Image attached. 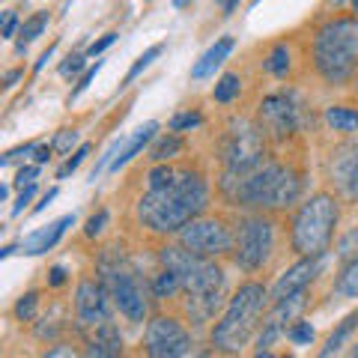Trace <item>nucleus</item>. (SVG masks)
<instances>
[{
  "label": "nucleus",
  "mask_w": 358,
  "mask_h": 358,
  "mask_svg": "<svg viewBox=\"0 0 358 358\" xmlns=\"http://www.w3.org/2000/svg\"><path fill=\"white\" fill-rule=\"evenodd\" d=\"M209 203L206 179L194 171H182L173 176L171 185L155 188L143 194L138 203V218L155 233L182 230L188 221H194Z\"/></svg>",
  "instance_id": "nucleus-1"
},
{
  "label": "nucleus",
  "mask_w": 358,
  "mask_h": 358,
  "mask_svg": "<svg viewBox=\"0 0 358 358\" xmlns=\"http://www.w3.org/2000/svg\"><path fill=\"white\" fill-rule=\"evenodd\" d=\"M221 188L236 200V206L257 209H287L301 192L299 176L281 164H260L248 176H224Z\"/></svg>",
  "instance_id": "nucleus-2"
},
{
  "label": "nucleus",
  "mask_w": 358,
  "mask_h": 358,
  "mask_svg": "<svg viewBox=\"0 0 358 358\" xmlns=\"http://www.w3.org/2000/svg\"><path fill=\"white\" fill-rule=\"evenodd\" d=\"M358 66V18H331L313 36V69L331 87L346 84Z\"/></svg>",
  "instance_id": "nucleus-3"
},
{
  "label": "nucleus",
  "mask_w": 358,
  "mask_h": 358,
  "mask_svg": "<svg viewBox=\"0 0 358 358\" xmlns=\"http://www.w3.org/2000/svg\"><path fill=\"white\" fill-rule=\"evenodd\" d=\"M263 301H266L263 284H242L239 293L230 299L221 322L212 329V343H215L221 352H239L242 346L251 341L257 322H260Z\"/></svg>",
  "instance_id": "nucleus-4"
},
{
  "label": "nucleus",
  "mask_w": 358,
  "mask_h": 358,
  "mask_svg": "<svg viewBox=\"0 0 358 358\" xmlns=\"http://www.w3.org/2000/svg\"><path fill=\"white\" fill-rule=\"evenodd\" d=\"M338 215H341V209L331 194H317L305 200L293 218V230H289L293 251H299L301 257H322L331 242Z\"/></svg>",
  "instance_id": "nucleus-5"
},
{
  "label": "nucleus",
  "mask_w": 358,
  "mask_h": 358,
  "mask_svg": "<svg viewBox=\"0 0 358 358\" xmlns=\"http://www.w3.org/2000/svg\"><path fill=\"white\" fill-rule=\"evenodd\" d=\"M162 266L171 268L179 278V284H182L188 296H218L224 287L221 266H215L209 257H200L188 248H176V245L162 248Z\"/></svg>",
  "instance_id": "nucleus-6"
},
{
  "label": "nucleus",
  "mask_w": 358,
  "mask_h": 358,
  "mask_svg": "<svg viewBox=\"0 0 358 358\" xmlns=\"http://www.w3.org/2000/svg\"><path fill=\"white\" fill-rule=\"evenodd\" d=\"M266 155V143H263V129L251 126V122H233L224 134V147H221V159L227 167V176H248L257 167L263 164Z\"/></svg>",
  "instance_id": "nucleus-7"
},
{
  "label": "nucleus",
  "mask_w": 358,
  "mask_h": 358,
  "mask_svg": "<svg viewBox=\"0 0 358 358\" xmlns=\"http://www.w3.org/2000/svg\"><path fill=\"white\" fill-rule=\"evenodd\" d=\"M102 278H105V284L110 289V299H114V305L126 313V317L131 322H143V317H147V293H143V284H141V278L138 272L122 260V257H117V260H102Z\"/></svg>",
  "instance_id": "nucleus-8"
},
{
  "label": "nucleus",
  "mask_w": 358,
  "mask_h": 358,
  "mask_svg": "<svg viewBox=\"0 0 358 358\" xmlns=\"http://www.w3.org/2000/svg\"><path fill=\"white\" fill-rule=\"evenodd\" d=\"M275 251V224L263 215H251L236 230V263L242 268H260Z\"/></svg>",
  "instance_id": "nucleus-9"
},
{
  "label": "nucleus",
  "mask_w": 358,
  "mask_h": 358,
  "mask_svg": "<svg viewBox=\"0 0 358 358\" xmlns=\"http://www.w3.org/2000/svg\"><path fill=\"white\" fill-rule=\"evenodd\" d=\"M179 242L182 248L194 251L200 257H218L224 251H230L236 239L233 233L227 230V224L218 221V218H194L188 221L182 230H179Z\"/></svg>",
  "instance_id": "nucleus-10"
},
{
  "label": "nucleus",
  "mask_w": 358,
  "mask_h": 358,
  "mask_svg": "<svg viewBox=\"0 0 358 358\" xmlns=\"http://www.w3.org/2000/svg\"><path fill=\"white\" fill-rule=\"evenodd\" d=\"M192 346L188 331L173 317H155L147 326V355L150 358H182Z\"/></svg>",
  "instance_id": "nucleus-11"
},
{
  "label": "nucleus",
  "mask_w": 358,
  "mask_h": 358,
  "mask_svg": "<svg viewBox=\"0 0 358 358\" xmlns=\"http://www.w3.org/2000/svg\"><path fill=\"white\" fill-rule=\"evenodd\" d=\"M75 322L78 329H102L108 320V289L99 281H81L75 293Z\"/></svg>",
  "instance_id": "nucleus-12"
},
{
  "label": "nucleus",
  "mask_w": 358,
  "mask_h": 358,
  "mask_svg": "<svg viewBox=\"0 0 358 358\" xmlns=\"http://www.w3.org/2000/svg\"><path fill=\"white\" fill-rule=\"evenodd\" d=\"M299 126V108L287 93H272L260 102V129L272 138L284 141L287 134H293Z\"/></svg>",
  "instance_id": "nucleus-13"
},
{
  "label": "nucleus",
  "mask_w": 358,
  "mask_h": 358,
  "mask_svg": "<svg viewBox=\"0 0 358 358\" xmlns=\"http://www.w3.org/2000/svg\"><path fill=\"white\" fill-rule=\"evenodd\" d=\"M320 268H322V257H305L301 263L289 266L272 287V301L278 305V301H284V299H293L299 293H305V287L320 275Z\"/></svg>",
  "instance_id": "nucleus-14"
},
{
  "label": "nucleus",
  "mask_w": 358,
  "mask_h": 358,
  "mask_svg": "<svg viewBox=\"0 0 358 358\" xmlns=\"http://www.w3.org/2000/svg\"><path fill=\"white\" fill-rule=\"evenodd\" d=\"M75 224V215H63L57 221H51L48 227H42L36 233H30L27 239H21V254H30V257H36V254H45V251H51L54 245L60 242V236L66 233V227H72Z\"/></svg>",
  "instance_id": "nucleus-15"
},
{
  "label": "nucleus",
  "mask_w": 358,
  "mask_h": 358,
  "mask_svg": "<svg viewBox=\"0 0 358 358\" xmlns=\"http://www.w3.org/2000/svg\"><path fill=\"white\" fill-rule=\"evenodd\" d=\"M233 48H236V39H233V36H221V39L203 54V57H200V60L192 66V78H194V81H200V78L215 75V69L230 57Z\"/></svg>",
  "instance_id": "nucleus-16"
},
{
  "label": "nucleus",
  "mask_w": 358,
  "mask_h": 358,
  "mask_svg": "<svg viewBox=\"0 0 358 358\" xmlns=\"http://www.w3.org/2000/svg\"><path fill=\"white\" fill-rule=\"evenodd\" d=\"M155 131H159V122H147V126H141L138 131L131 134V138H122L120 155H117L114 162H110L108 171H120L122 164H129V162L134 159V155H138V152H141V150H143V147H147V143L152 141V134H155Z\"/></svg>",
  "instance_id": "nucleus-17"
},
{
  "label": "nucleus",
  "mask_w": 358,
  "mask_h": 358,
  "mask_svg": "<svg viewBox=\"0 0 358 358\" xmlns=\"http://www.w3.org/2000/svg\"><path fill=\"white\" fill-rule=\"evenodd\" d=\"M355 326H358V310H355V313H350V317H346V320L341 322V326L329 334L326 346L320 350V358H331L334 352H341V350H343V343L350 341V334L355 331Z\"/></svg>",
  "instance_id": "nucleus-18"
},
{
  "label": "nucleus",
  "mask_w": 358,
  "mask_h": 358,
  "mask_svg": "<svg viewBox=\"0 0 358 358\" xmlns=\"http://www.w3.org/2000/svg\"><path fill=\"white\" fill-rule=\"evenodd\" d=\"M334 173H338V182L346 188V194L358 197V152L355 155H341Z\"/></svg>",
  "instance_id": "nucleus-19"
},
{
  "label": "nucleus",
  "mask_w": 358,
  "mask_h": 358,
  "mask_svg": "<svg viewBox=\"0 0 358 358\" xmlns=\"http://www.w3.org/2000/svg\"><path fill=\"white\" fill-rule=\"evenodd\" d=\"M326 122L334 131H358V110L343 108V105H331V108H326Z\"/></svg>",
  "instance_id": "nucleus-20"
},
{
  "label": "nucleus",
  "mask_w": 358,
  "mask_h": 358,
  "mask_svg": "<svg viewBox=\"0 0 358 358\" xmlns=\"http://www.w3.org/2000/svg\"><path fill=\"white\" fill-rule=\"evenodd\" d=\"M48 9H42V13H36V15H30L24 24H21V33H18V51H24L27 45L36 39V36H42V30L48 27Z\"/></svg>",
  "instance_id": "nucleus-21"
},
{
  "label": "nucleus",
  "mask_w": 358,
  "mask_h": 358,
  "mask_svg": "<svg viewBox=\"0 0 358 358\" xmlns=\"http://www.w3.org/2000/svg\"><path fill=\"white\" fill-rule=\"evenodd\" d=\"M263 69L268 75H275V78H284L289 72V48L284 42H278L272 51H268V57L263 60Z\"/></svg>",
  "instance_id": "nucleus-22"
},
{
  "label": "nucleus",
  "mask_w": 358,
  "mask_h": 358,
  "mask_svg": "<svg viewBox=\"0 0 358 358\" xmlns=\"http://www.w3.org/2000/svg\"><path fill=\"white\" fill-rule=\"evenodd\" d=\"M182 152V138H179L176 131H167L164 138H159V143L150 150V159L152 162H167V159H173V155Z\"/></svg>",
  "instance_id": "nucleus-23"
},
{
  "label": "nucleus",
  "mask_w": 358,
  "mask_h": 358,
  "mask_svg": "<svg viewBox=\"0 0 358 358\" xmlns=\"http://www.w3.org/2000/svg\"><path fill=\"white\" fill-rule=\"evenodd\" d=\"M239 87H242V81H239V75L236 72H227V75H221V81L215 84V102H221V105H227V102H233V99L239 96Z\"/></svg>",
  "instance_id": "nucleus-24"
},
{
  "label": "nucleus",
  "mask_w": 358,
  "mask_h": 358,
  "mask_svg": "<svg viewBox=\"0 0 358 358\" xmlns=\"http://www.w3.org/2000/svg\"><path fill=\"white\" fill-rule=\"evenodd\" d=\"M182 289V284H179V278L171 272V268H162L159 275H155V281H152V293L159 296V299H167V296H173Z\"/></svg>",
  "instance_id": "nucleus-25"
},
{
  "label": "nucleus",
  "mask_w": 358,
  "mask_h": 358,
  "mask_svg": "<svg viewBox=\"0 0 358 358\" xmlns=\"http://www.w3.org/2000/svg\"><path fill=\"white\" fill-rule=\"evenodd\" d=\"M338 260L343 266H355L358 263V227L350 230L346 236L338 242Z\"/></svg>",
  "instance_id": "nucleus-26"
},
{
  "label": "nucleus",
  "mask_w": 358,
  "mask_h": 358,
  "mask_svg": "<svg viewBox=\"0 0 358 358\" xmlns=\"http://www.w3.org/2000/svg\"><path fill=\"white\" fill-rule=\"evenodd\" d=\"M60 313H63V308H54L48 317H42V322L36 326V334L42 341H54L63 331V317H60Z\"/></svg>",
  "instance_id": "nucleus-27"
},
{
  "label": "nucleus",
  "mask_w": 358,
  "mask_h": 358,
  "mask_svg": "<svg viewBox=\"0 0 358 358\" xmlns=\"http://www.w3.org/2000/svg\"><path fill=\"white\" fill-rule=\"evenodd\" d=\"M334 289H338V296H343V299H358V263L343 268V275L338 278V287Z\"/></svg>",
  "instance_id": "nucleus-28"
},
{
  "label": "nucleus",
  "mask_w": 358,
  "mask_h": 358,
  "mask_svg": "<svg viewBox=\"0 0 358 358\" xmlns=\"http://www.w3.org/2000/svg\"><path fill=\"white\" fill-rule=\"evenodd\" d=\"M162 51H164V45H162V42H159V45H152V48H147V51H143L141 57H138V63H134L131 69H129V75H126V81H122V84H131L134 78H138V75H141L143 69H147V66H150V63H152L155 57H159Z\"/></svg>",
  "instance_id": "nucleus-29"
},
{
  "label": "nucleus",
  "mask_w": 358,
  "mask_h": 358,
  "mask_svg": "<svg viewBox=\"0 0 358 358\" xmlns=\"http://www.w3.org/2000/svg\"><path fill=\"white\" fill-rule=\"evenodd\" d=\"M36 305H39V293H24L18 299V305H15V317L21 322L33 320V317H36Z\"/></svg>",
  "instance_id": "nucleus-30"
},
{
  "label": "nucleus",
  "mask_w": 358,
  "mask_h": 358,
  "mask_svg": "<svg viewBox=\"0 0 358 358\" xmlns=\"http://www.w3.org/2000/svg\"><path fill=\"white\" fill-rule=\"evenodd\" d=\"M173 176H176V171H171L167 164L152 167V171H150V192H155V188H164V185H171V182H173Z\"/></svg>",
  "instance_id": "nucleus-31"
},
{
  "label": "nucleus",
  "mask_w": 358,
  "mask_h": 358,
  "mask_svg": "<svg viewBox=\"0 0 358 358\" xmlns=\"http://www.w3.org/2000/svg\"><path fill=\"white\" fill-rule=\"evenodd\" d=\"M200 122H203V117L197 114H192V110H188V114H176L173 120H171V131H185V129H197Z\"/></svg>",
  "instance_id": "nucleus-32"
},
{
  "label": "nucleus",
  "mask_w": 358,
  "mask_h": 358,
  "mask_svg": "<svg viewBox=\"0 0 358 358\" xmlns=\"http://www.w3.org/2000/svg\"><path fill=\"white\" fill-rule=\"evenodd\" d=\"M87 155H90V147H87V143H84V147H78V150L72 152V159H66V164H63L60 171H57V179H66V176H69V173L75 171V167L87 159Z\"/></svg>",
  "instance_id": "nucleus-33"
},
{
  "label": "nucleus",
  "mask_w": 358,
  "mask_h": 358,
  "mask_svg": "<svg viewBox=\"0 0 358 358\" xmlns=\"http://www.w3.org/2000/svg\"><path fill=\"white\" fill-rule=\"evenodd\" d=\"M287 338L293 341V343H310V341H313V329H310V322H296L293 329H287Z\"/></svg>",
  "instance_id": "nucleus-34"
},
{
  "label": "nucleus",
  "mask_w": 358,
  "mask_h": 358,
  "mask_svg": "<svg viewBox=\"0 0 358 358\" xmlns=\"http://www.w3.org/2000/svg\"><path fill=\"white\" fill-rule=\"evenodd\" d=\"M72 143H78V131H75V129H63L57 138H54L51 147H54V152H69Z\"/></svg>",
  "instance_id": "nucleus-35"
},
{
  "label": "nucleus",
  "mask_w": 358,
  "mask_h": 358,
  "mask_svg": "<svg viewBox=\"0 0 358 358\" xmlns=\"http://www.w3.org/2000/svg\"><path fill=\"white\" fill-rule=\"evenodd\" d=\"M105 224H108V209H99L96 215L87 221V227H84V236H90V239H93V236H99V233L105 230Z\"/></svg>",
  "instance_id": "nucleus-36"
},
{
  "label": "nucleus",
  "mask_w": 358,
  "mask_h": 358,
  "mask_svg": "<svg viewBox=\"0 0 358 358\" xmlns=\"http://www.w3.org/2000/svg\"><path fill=\"white\" fill-rule=\"evenodd\" d=\"M84 69V54H69V57H66V63H60V75H78Z\"/></svg>",
  "instance_id": "nucleus-37"
},
{
  "label": "nucleus",
  "mask_w": 358,
  "mask_h": 358,
  "mask_svg": "<svg viewBox=\"0 0 358 358\" xmlns=\"http://www.w3.org/2000/svg\"><path fill=\"white\" fill-rule=\"evenodd\" d=\"M36 176H39V164H27V167H21V171L15 173V185L27 188V185H33V179Z\"/></svg>",
  "instance_id": "nucleus-38"
},
{
  "label": "nucleus",
  "mask_w": 358,
  "mask_h": 358,
  "mask_svg": "<svg viewBox=\"0 0 358 358\" xmlns=\"http://www.w3.org/2000/svg\"><path fill=\"white\" fill-rule=\"evenodd\" d=\"M99 69H102V63H99V60H96V66H90V69H87V72L81 75V81H78V84H75V90H72V99H75V96H81V93H84V90H87L90 84H93V78H96V72H99Z\"/></svg>",
  "instance_id": "nucleus-39"
},
{
  "label": "nucleus",
  "mask_w": 358,
  "mask_h": 358,
  "mask_svg": "<svg viewBox=\"0 0 358 358\" xmlns=\"http://www.w3.org/2000/svg\"><path fill=\"white\" fill-rule=\"evenodd\" d=\"M36 197V185H27V188H21V194H18V200L13 203V215H21V209H24L30 200Z\"/></svg>",
  "instance_id": "nucleus-40"
},
{
  "label": "nucleus",
  "mask_w": 358,
  "mask_h": 358,
  "mask_svg": "<svg viewBox=\"0 0 358 358\" xmlns=\"http://www.w3.org/2000/svg\"><path fill=\"white\" fill-rule=\"evenodd\" d=\"M114 42H117V33H105V36L99 39V42L90 45L87 54H90V57H96V54H102V51H105V48H110V45H114Z\"/></svg>",
  "instance_id": "nucleus-41"
},
{
  "label": "nucleus",
  "mask_w": 358,
  "mask_h": 358,
  "mask_svg": "<svg viewBox=\"0 0 358 358\" xmlns=\"http://www.w3.org/2000/svg\"><path fill=\"white\" fill-rule=\"evenodd\" d=\"M18 15L15 13H6V18H3V39H13L15 36V30H18Z\"/></svg>",
  "instance_id": "nucleus-42"
},
{
  "label": "nucleus",
  "mask_w": 358,
  "mask_h": 358,
  "mask_svg": "<svg viewBox=\"0 0 358 358\" xmlns=\"http://www.w3.org/2000/svg\"><path fill=\"white\" fill-rule=\"evenodd\" d=\"M42 358H78V355H75L72 346H54V350H48Z\"/></svg>",
  "instance_id": "nucleus-43"
},
{
  "label": "nucleus",
  "mask_w": 358,
  "mask_h": 358,
  "mask_svg": "<svg viewBox=\"0 0 358 358\" xmlns=\"http://www.w3.org/2000/svg\"><path fill=\"white\" fill-rule=\"evenodd\" d=\"M48 284L51 287H63L66 284V268L63 266H54L51 272H48Z\"/></svg>",
  "instance_id": "nucleus-44"
},
{
  "label": "nucleus",
  "mask_w": 358,
  "mask_h": 358,
  "mask_svg": "<svg viewBox=\"0 0 358 358\" xmlns=\"http://www.w3.org/2000/svg\"><path fill=\"white\" fill-rule=\"evenodd\" d=\"M51 152H54V147H48V143H39L36 152H33V162H36V164H45V162L51 159Z\"/></svg>",
  "instance_id": "nucleus-45"
},
{
  "label": "nucleus",
  "mask_w": 358,
  "mask_h": 358,
  "mask_svg": "<svg viewBox=\"0 0 358 358\" xmlns=\"http://www.w3.org/2000/svg\"><path fill=\"white\" fill-rule=\"evenodd\" d=\"M51 54H54V45H48V51H45V54H42V57L36 60V66H33V69H36V72H39V69H42V66H45V63H48V60H51Z\"/></svg>",
  "instance_id": "nucleus-46"
},
{
  "label": "nucleus",
  "mask_w": 358,
  "mask_h": 358,
  "mask_svg": "<svg viewBox=\"0 0 358 358\" xmlns=\"http://www.w3.org/2000/svg\"><path fill=\"white\" fill-rule=\"evenodd\" d=\"M54 197H57V188H51V192H48V194H45V197H42V203H36V212H42L45 206H48V203H51V200H54Z\"/></svg>",
  "instance_id": "nucleus-47"
},
{
  "label": "nucleus",
  "mask_w": 358,
  "mask_h": 358,
  "mask_svg": "<svg viewBox=\"0 0 358 358\" xmlns=\"http://www.w3.org/2000/svg\"><path fill=\"white\" fill-rule=\"evenodd\" d=\"M221 6H224V15H230L233 9L239 6V0H221Z\"/></svg>",
  "instance_id": "nucleus-48"
},
{
  "label": "nucleus",
  "mask_w": 358,
  "mask_h": 358,
  "mask_svg": "<svg viewBox=\"0 0 358 358\" xmlns=\"http://www.w3.org/2000/svg\"><path fill=\"white\" fill-rule=\"evenodd\" d=\"M18 75H21V72H9V75H6V87H13V84L18 81Z\"/></svg>",
  "instance_id": "nucleus-49"
},
{
  "label": "nucleus",
  "mask_w": 358,
  "mask_h": 358,
  "mask_svg": "<svg viewBox=\"0 0 358 358\" xmlns=\"http://www.w3.org/2000/svg\"><path fill=\"white\" fill-rule=\"evenodd\" d=\"M254 358H275V355H272V352H266V350H260V352H257Z\"/></svg>",
  "instance_id": "nucleus-50"
},
{
  "label": "nucleus",
  "mask_w": 358,
  "mask_h": 358,
  "mask_svg": "<svg viewBox=\"0 0 358 358\" xmlns=\"http://www.w3.org/2000/svg\"><path fill=\"white\" fill-rule=\"evenodd\" d=\"M350 358H358V346H355V350H352V352H350Z\"/></svg>",
  "instance_id": "nucleus-51"
},
{
  "label": "nucleus",
  "mask_w": 358,
  "mask_h": 358,
  "mask_svg": "<svg viewBox=\"0 0 358 358\" xmlns=\"http://www.w3.org/2000/svg\"><path fill=\"white\" fill-rule=\"evenodd\" d=\"M352 6H355V13H358V0H352Z\"/></svg>",
  "instance_id": "nucleus-52"
},
{
  "label": "nucleus",
  "mask_w": 358,
  "mask_h": 358,
  "mask_svg": "<svg viewBox=\"0 0 358 358\" xmlns=\"http://www.w3.org/2000/svg\"><path fill=\"white\" fill-rule=\"evenodd\" d=\"M334 3H338V6H341V3H346V0H334Z\"/></svg>",
  "instance_id": "nucleus-53"
},
{
  "label": "nucleus",
  "mask_w": 358,
  "mask_h": 358,
  "mask_svg": "<svg viewBox=\"0 0 358 358\" xmlns=\"http://www.w3.org/2000/svg\"><path fill=\"white\" fill-rule=\"evenodd\" d=\"M254 3H260V0H254Z\"/></svg>",
  "instance_id": "nucleus-54"
}]
</instances>
